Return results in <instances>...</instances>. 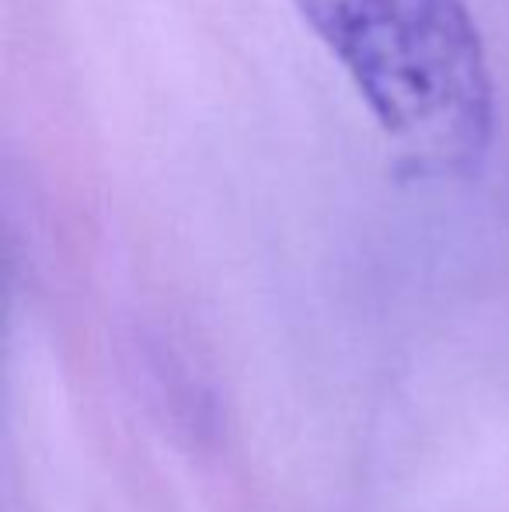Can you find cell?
Instances as JSON below:
<instances>
[{
  "mask_svg": "<svg viewBox=\"0 0 509 512\" xmlns=\"http://www.w3.org/2000/svg\"><path fill=\"white\" fill-rule=\"evenodd\" d=\"M412 175L461 178L496 140V77L464 0H290Z\"/></svg>",
  "mask_w": 509,
  "mask_h": 512,
  "instance_id": "obj_1",
  "label": "cell"
}]
</instances>
